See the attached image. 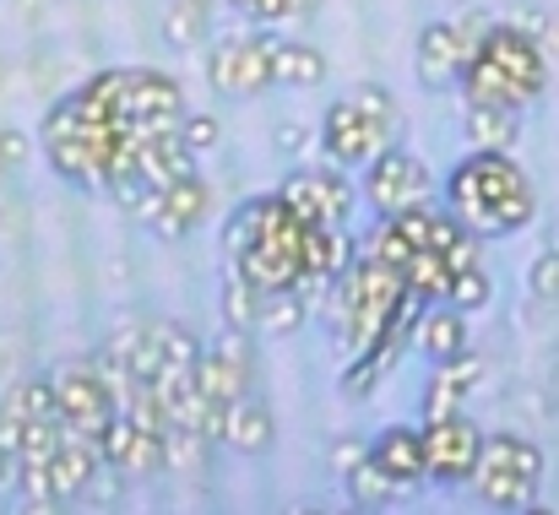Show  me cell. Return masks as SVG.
Listing matches in <instances>:
<instances>
[{
	"mask_svg": "<svg viewBox=\"0 0 559 515\" xmlns=\"http://www.w3.org/2000/svg\"><path fill=\"white\" fill-rule=\"evenodd\" d=\"M343 478H348V500H354L359 511H380V505H391L396 494H407V489H402V483H396L380 462H374L370 451H365V456H359Z\"/></svg>",
	"mask_w": 559,
	"mask_h": 515,
	"instance_id": "21",
	"label": "cell"
},
{
	"mask_svg": "<svg viewBox=\"0 0 559 515\" xmlns=\"http://www.w3.org/2000/svg\"><path fill=\"white\" fill-rule=\"evenodd\" d=\"M212 440H217V445H228V451H239V456H266V451H272V440H277V418H272V407H266L261 396L239 391V396L217 412Z\"/></svg>",
	"mask_w": 559,
	"mask_h": 515,
	"instance_id": "14",
	"label": "cell"
},
{
	"mask_svg": "<svg viewBox=\"0 0 559 515\" xmlns=\"http://www.w3.org/2000/svg\"><path fill=\"white\" fill-rule=\"evenodd\" d=\"M538 483H544V451L522 434H484V451H478V467L467 478L473 500L484 511H527L538 500Z\"/></svg>",
	"mask_w": 559,
	"mask_h": 515,
	"instance_id": "4",
	"label": "cell"
},
{
	"mask_svg": "<svg viewBox=\"0 0 559 515\" xmlns=\"http://www.w3.org/2000/svg\"><path fill=\"white\" fill-rule=\"evenodd\" d=\"M484 27H489V22H478V16H473V22H467V16L429 22V27L418 33V82H424V87H456V76H462L467 55L478 49Z\"/></svg>",
	"mask_w": 559,
	"mask_h": 515,
	"instance_id": "11",
	"label": "cell"
},
{
	"mask_svg": "<svg viewBox=\"0 0 559 515\" xmlns=\"http://www.w3.org/2000/svg\"><path fill=\"white\" fill-rule=\"evenodd\" d=\"M255 310H261V288L239 266H228L223 272V315H228V326L234 332H255Z\"/></svg>",
	"mask_w": 559,
	"mask_h": 515,
	"instance_id": "22",
	"label": "cell"
},
{
	"mask_svg": "<svg viewBox=\"0 0 559 515\" xmlns=\"http://www.w3.org/2000/svg\"><path fill=\"white\" fill-rule=\"evenodd\" d=\"M98 467H104L98 440H82V434H71V429L60 423V445H55V456H49V489H55V505L82 500V494L93 489Z\"/></svg>",
	"mask_w": 559,
	"mask_h": 515,
	"instance_id": "15",
	"label": "cell"
},
{
	"mask_svg": "<svg viewBox=\"0 0 559 515\" xmlns=\"http://www.w3.org/2000/svg\"><path fill=\"white\" fill-rule=\"evenodd\" d=\"M49 391H55L60 423H66L71 434H82V440H98L104 423L115 418V396H109V385H104V374H98L93 358L60 363V369L49 374Z\"/></svg>",
	"mask_w": 559,
	"mask_h": 515,
	"instance_id": "8",
	"label": "cell"
},
{
	"mask_svg": "<svg viewBox=\"0 0 559 515\" xmlns=\"http://www.w3.org/2000/svg\"><path fill=\"white\" fill-rule=\"evenodd\" d=\"M321 82H326V55L316 44L277 38V49H272V87H321Z\"/></svg>",
	"mask_w": 559,
	"mask_h": 515,
	"instance_id": "19",
	"label": "cell"
},
{
	"mask_svg": "<svg viewBox=\"0 0 559 515\" xmlns=\"http://www.w3.org/2000/svg\"><path fill=\"white\" fill-rule=\"evenodd\" d=\"M462 120H467V136L478 147H500L511 153L516 136H522V109H495V104H462Z\"/></svg>",
	"mask_w": 559,
	"mask_h": 515,
	"instance_id": "20",
	"label": "cell"
},
{
	"mask_svg": "<svg viewBox=\"0 0 559 515\" xmlns=\"http://www.w3.org/2000/svg\"><path fill=\"white\" fill-rule=\"evenodd\" d=\"M164 38H169L175 49H195V44L206 38V5L175 0V5L164 11Z\"/></svg>",
	"mask_w": 559,
	"mask_h": 515,
	"instance_id": "24",
	"label": "cell"
},
{
	"mask_svg": "<svg viewBox=\"0 0 559 515\" xmlns=\"http://www.w3.org/2000/svg\"><path fill=\"white\" fill-rule=\"evenodd\" d=\"M272 49H277L272 33H239V38L212 44V55H206L212 93L217 98H261L272 87Z\"/></svg>",
	"mask_w": 559,
	"mask_h": 515,
	"instance_id": "6",
	"label": "cell"
},
{
	"mask_svg": "<svg viewBox=\"0 0 559 515\" xmlns=\"http://www.w3.org/2000/svg\"><path fill=\"white\" fill-rule=\"evenodd\" d=\"M440 195H445V212H451L467 233H478V239L522 233V228H533V217H538V190H533V179H527V169H522L511 153H500V147H473L456 169L445 173Z\"/></svg>",
	"mask_w": 559,
	"mask_h": 515,
	"instance_id": "1",
	"label": "cell"
},
{
	"mask_svg": "<svg viewBox=\"0 0 559 515\" xmlns=\"http://www.w3.org/2000/svg\"><path fill=\"white\" fill-rule=\"evenodd\" d=\"M283 206L316 228H348V212L359 201V190L343 179V169H294L277 184Z\"/></svg>",
	"mask_w": 559,
	"mask_h": 515,
	"instance_id": "10",
	"label": "cell"
},
{
	"mask_svg": "<svg viewBox=\"0 0 559 515\" xmlns=\"http://www.w3.org/2000/svg\"><path fill=\"white\" fill-rule=\"evenodd\" d=\"M206 201H212V195H206V184H201L195 169H190V173H180L175 184H164V190H147L131 212H136L158 239H186L190 228L206 217Z\"/></svg>",
	"mask_w": 559,
	"mask_h": 515,
	"instance_id": "12",
	"label": "cell"
},
{
	"mask_svg": "<svg viewBox=\"0 0 559 515\" xmlns=\"http://www.w3.org/2000/svg\"><path fill=\"white\" fill-rule=\"evenodd\" d=\"M294 5H310V0H294Z\"/></svg>",
	"mask_w": 559,
	"mask_h": 515,
	"instance_id": "32",
	"label": "cell"
},
{
	"mask_svg": "<svg viewBox=\"0 0 559 515\" xmlns=\"http://www.w3.org/2000/svg\"><path fill=\"white\" fill-rule=\"evenodd\" d=\"M424 478L429 483H467L473 467H478V451H484V429L456 407V412H440V418H424Z\"/></svg>",
	"mask_w": 559,
	"mask_h": 515,
	"instance_id": "7",
	"label": "cell"
},
{
	"mask_svg": "<svg viewBox=\"0 0 559 515\" xmlns=\"http://www.w3.org/2000/svg\"><path fill=\"white\" fill-rule=\"evenodd\" d=\"M484 380V358H473V352H456V358H445V363H429V391H424V418H440V412H456L467 396H473V385Z\"/></svg>",
	"mask_w": 559,
	"mask_h": 515,
	"instance_id": "16",
	"label": "cell"
},
{
	"mask_svg": "<svg viewBox=\"0 0 559 515\" xmlns=\"http://www.w3.org/2000/svg\"><path fill=\"white\" fill-rule=\"evenodd\" d=\"M462 104H495V109H527L549 87V49L538 44L533 27L516 22H489L478 49L467 55L462 76Z\"/></svg>",
	"mask_w": 559,
	"mask_h": 515,
	"instance_id": "2",
	"label": "cell"
},
{
	"mask_svg": "<svg viewBox=\"0 0 559 515\" xmlns=\"http://www.w3.org/2000/svg\"><path fill=\"white\" fill-rule=\"evenodd\" d=\"M365 451H370V445H359V440H337V451H332V467H337V472H348V467H354Z\"/></svg>",
	"mask_w": 559,
	"mask_h": 515,
	"instance_id": "28",
	"label": "cell"
},
{
	"mask_svg": "<svg viewBox=\"0 0 559 515\" xmlns=\"http://www.w3.org/2000/svg\"><path fill=\"white\" fill-rule=\"evenodd\" d=\"M489 272H484V261H473V266H462V272H451V294H445V304H456L462 315H478L484 304H489Z\"/></svg>",
	"mask_w": 559,
	"mask_h": 515,
	"instance_id": "23",
	"label": "cell"
},
{
	"mask_svg": "<svg viewBox=\"0 0 559 515\" xmlns=\"http://www.w3.org/2000/svg\"><path fill=\"white\" fill-rule=\"evenodd\" d=\"M239 16H250V22H261V27H272V22H283V16H294L299 5L294 0H228Z\"/></svg>",
	"mask_w": 559,
	"mask_h": 515,
	"instance_id": "27",
	"label": "cell"
},
{
	"mask_svg": "<svg viewBox=\"0 0 559 515\" xmlns=\"http://www.w3.org/2000/svg\"><path fill=\"white\" fill-rule=\"evenodd\" d=\"M527 294L538 304H555L559 299V250H544L533 266H527Z\"/></svg>",
	"mask_w": 559,
	"mask_h": 515,
	"instance_id": "25",
	"label": "cell"
},
{
	"mask_svg": "<svg viewBox=\"0 0 559 515\" xmlns=\"http://www.w3.org/2000/svg\"><path fill=\"white\" fill-rule=\"evenodd\" d=\"M538 44H544V49H549V55H559V11H555V22H549V33H544V38H538Z\"/></svg>",
	"mask_w": 559,
	"mask_h": 515,
	"instance_id": "30",
	"label": "cell"
},
{
	"mask_svg": "<svg viewBox=\"0 0 559 515\" xmlns=\"http://www.w3.org/2000/svg\"><path fill=\"white\" fill-rule=\"evenodd\" d=\"M195 391H201V402H206V440H212L217 412H223L239 391H250V343H245V332L228 326L217 343L195 352Z\"/></svg>",
	"mask_w": 559,
	"mask_h": 515,
	"instance_id": "9",
	"label": "cell"
},
{
	"mask_svg": "<svg viewBox=\"0 0 559 515\" xmlns=\"http://www.w3.org/2000/svg\"><path fill=\"white\" fill-rule=\"evenodd\" d=\"M190 5H212V0H190Z\"/></svg>",
	"mask_w": 559,
	"mask_h": 515,
	"instance_id": "31",
	"label": "cell"
},
{
	"mask_svg": "<svg viewBox=\"0 0 559 515\" xmlns=\"http://www.w3.org/2000/svg\"><path fill=\"white\" fill-rule=\"evenodd\" d=\"M365 201L374 206V217H396V212H418L435 201V173L418 153H407L402 142L380 147L370 164H365V179H359Z\"/></svg>",
	"mask_w": 559,
	"mask_h": 515,
	"instance_id": "5",
	"label": "cell"
},
{
	"mask_svg": "<svg viewBox=\"0 0 559 515\" xmlns=\"http://www.w3.org/2000/svg\"><path fill=\"white\" fill-rule=\"evenodd\" d=\"M370 456L402 483V489H413V483H424V434L418 429H407V423H391V429H380L370 440Z\"/></svg>",
	"mask_w": 559,
	"mask_h": 515,
	"instance_id": "18",
	"label": "cell"
},
{
	"mask_svg": "<svg viewBox=\"0 0 559 515\" xmlns=\"http://www.w3.org/2000/svg\"><path fill=\"white\" fill-rule=\"evenodd\" d=\"M402 136V115L385 87H354L343 93L321 120V153L332 169H365L380 147Z\"/></svg>",
	"mask_w": 559,
	"mask_h": 515,
	"instance_id": "3",
	"label": "cell"
},
{
	"mask_svg": "<svg viewBox=\"0 0 559 515\" xmlns=\"http://www.w3.org/2000/svg\"><path fill=\"white\" fill-rule=\"evenodd\" d=\"M305 142H310L305 125H277V147H283V153H305Z\"/></svg>",
	"mask_w": 559,
	"mask_h": 515,
	"instance_id": "29",
	"label": "cell"
},
{
	"mask_svg": "<svg viewBox=\"0 0 559 515\" xmlns=\"http://www.w3.org/2000/svg\"><path fill=\"white\" fill-rule=\"evenodd\" d=\"M217 136H223V125H217L212 115H186V120H180V142H186L195 158H201V153H212V147H217Z\"/></svg>",
	"mask_w": 559,
	"mask_h": 515,
	"instance_id": "26",
	"label": "cell"
},
{
	"mask_svg": "<svg viewBox=\"0 0 559 515\" xmlns=\"http://www.w3.org/2000/svg\"><path fill=\"white\" fill-rule=\"evenodd\" d=\"M98 456L115 472H126V478H158L164 472V434L158 429H142L126 412H115L104 423V434H98Z\"/></svg>",
	"mask_w": 559,
	"mask_h": 515,
	"instance_id": "13",
	"label": "cell"
},
{
	"mask_svg": "<svg viewBox=\"0 0 559 515\" xmlns=\"http://www.w3.org/2000/svg\"><path fill=\"white\" fill-rule=\"evenodd\" d=\"M413 347L429 363H445V358L467 352V315L456 304H424V315L413 321Z\"/></svg>",
	"mask_w": 559,
	"mask_h": 515,
	"instance_id": "17",
	"label": "cell"
}]
</instances>
